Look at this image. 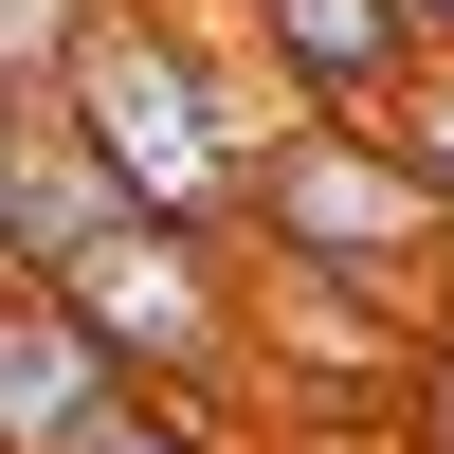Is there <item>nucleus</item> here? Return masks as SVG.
<instances>
[{
	"label": "nucleus",
	"instance_id": "obj_1",
	"mask_svg": "<svg viewBox=\"0 0 454 454\" xmlns=\"http://www.w3.org/2000/svg\"><path fill=\"white\" fill-rule=\"evenodd\" d=\"M55 128L128 182V218H200V237H237V164H254V128H273V91L237 73L218 19H182V0H109V19L73 36V73H55Z\"/></svg>",
	"mask_w": 454,
	"mask_h": 454
},
{
	"label": "nucleus",
	"instance_id": "obj_6",
	"mask_svg": "<svg viewBox=\"0 0 454 454\" xmlns=\"http://www.w3.org/2000/svg\"><path fill=\"white\" fill-rule=\"evenodd\" d=\"M128 218V182L91 164V145L55 128V109H19V182H0V273H73V254Z\"/></svg>",
	"mask_w": 454,
	"mask_h": 454
},
{
	"label": "nucleus",
	"instance_id": "obj_9",
	"mask_svg": "<svg viewBox=\"0 0 454 454\" xmlns=\"http://www.w3.org/2000/svg\"><path fill=\"white\" fill-rule=\"evenodd\" d=\"M382 109H400V128H382V145H400V164H419V182H436V200H454V55H419V73H400V91H382Z\"/></svg>",
	"mask_w": 454,
	"mask_h": 454
},
{
	"label": "nucleus",
	"instance_id": "obj_2",
	"mask_svg": "<svg viewBox=\"0 0 454 454\" xmlns=\"http://www.w3.org/2000/svg\"><path fill=\"white\" fill-rule=\"evenodd\" d=\"M237 237L273 254L291 291L382 309V327H419L436 291H454V200L400 164L382 128H309V109H273V128H254V164H237Z\"/></svg>",
	"mask_w": 454,
	"mask_h": 454
},
{
	"label": "nucleus",
	"instance_id": "obj_4",
	"mask_svg": "<svg viewBox=\"0 0 454 454\" xmlns=\"http://www.w3.org/2000/svg\"><path fill=\"white\" fill-rule=\"evenodd\" d=\"M218 36L254 55V91L309 109V128H364V109L419 73V36H400V0H218Z\"/></svg>",
	"mask_w": 454,
	"mask_h": 454
},
{
	"label": "nucleus",
	"instance_id": "obj_5",
	"mask_svg": "<svg viewBox=\"0 0 454 454\" xmlns=\"http://www.w3.org/2000/svg\"><path fill=\"white\" fill-rule=\"evenodd\" d=\"M91 400H109V346H91L36 273H0V454H73Z\"/></svg>",
	"mask_w": 454,
	"mask_h": 454
},
{
	"label": "nucleus",
	"instance_id": "obj_10",
	"mask_svg": "<svg viewBox=\"0 0 454 454\" xmlns=\"http://www.w3.org/2000/svg\"><path fill=\"white\" fill-rule=\"evenodd\" d=\"M400 36H419V55H454V0H400Z\"/></svg>",
	"mask_w": 454,
	"mask_h": 454
},
{
	"label": "nucleus",
	"instance_id": "obj_3",
	"mask_svg": "<svg viewBox=\"0 0 454 454\" xmlns=\"http://www.w3.org/2000/svg\"><path fill=\"white\" fill-rule=\"evenodd\" d=\"M36 291H55V309L109 346V382H145V400H218L254 364V309L218 291L200 218H109V237L73 254V273H36Z\"/></svg>",
	"mask_w": 454,
	"mask_h": 454
},
{
	"label": "nucleus",
	"instance_id": "obj_12",
	"mask_svg": "<svg viewBox=\"0 0 454 454\" xmlns=\"http://www.w3.org/2000/svg\"><path fill=\"white\" fill-rule=\"evenodd\" d=\"M182 19H218V0H182Z\"/></svg>",
	"mask_w": 454,
	"mask_h": 454
},
{
	"label": "nucleus",
	"instance_id": "obj_11",
	"mask_svg": "<svg viewBox=\"0 0 454 454\" xmlns=\"http://www.w3.org/2000/svg\"><path fill=\"white\" fill-rule=\"evenodd\" d=\"M0 182H19V91H0Z\"/></svg>",
	"mask_w": 454,
	"mask_h": 454
},
{
	"label": "nucleus",
	"instance_id": "obj_8",
	"mask_svg": "<svg viewBox=\"0 0 454 454\" xmlns=\"http://www.w3.org/2000/svg\"><path fill=\"white\" fill-rule=\"evenodd\" d=\"M73 454H218V419H200V400H145V382H109Z\"/></svg>",
	"mask_w": 454,
	"mask_h": 454
},
{
	"label": "nucleus",
	"instance_id": "obj_7",
	"mask_svg": "<svg viewBox=\"0 0 454 454\" xmlns=\"http://www.w3.org/2000/svg\"><path fill=\"white\" fill-rule=\"evenodd\" d=\"M109 0H0V91L19 109H55V73H73V36H91Z\"/></svg>",
	"mask_w": 454,
	"mask_h": 454
}]
</instances>
